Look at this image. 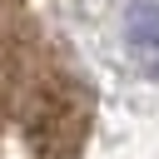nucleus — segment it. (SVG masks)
<instances>
[{"label": "nucleus", "mask_w": 159, "mask_h": 159, "mask_svg": "<svg viewBox=\"0 0 159 159\" xmlns=\"http://www.w3.org/2000/svg\"><path fill=\"white\" fill-rule=\"evenodd\" d=\"M119 35H124V50H129L134 65L159 70V0H134L124 10Z\"/></svg>", "instance_id": "obj_1"}]
</instances>
